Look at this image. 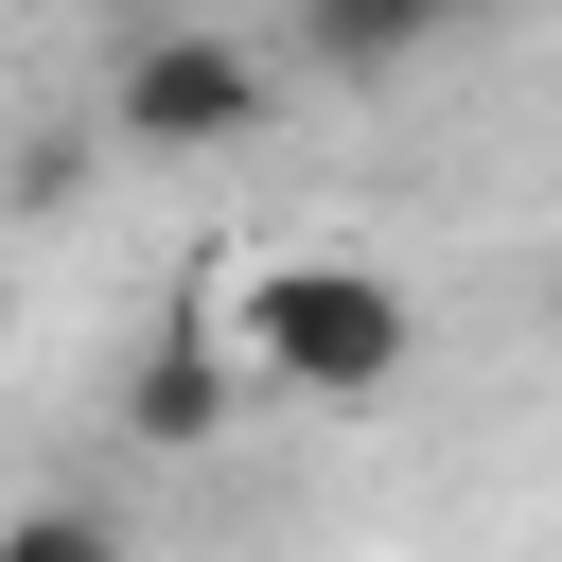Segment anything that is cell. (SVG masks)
<instances>
[{"label": "cell", "mask_w": 562, "mask_h": 562, "mask_svg": "<svg viewBox=\"0 0 562 562\" xmlns=\"http://www.w3.org/2000/svg\"><path fill=\"white\" fill-rule=\"evenodd\" d=\"M228 369L263 404H386L422 369V299L351 246H281V263L228 281Z\"/></svg>", "instance_id": "1"}, {"label": "cell", "mask_w": 562, "mask_h": 562, "mask_svg": "<svg viewBox=\"0 0 562 562\" xmlns=\"http://www.w3.org/2000/svg\"><path fill=\"white\" fill-rule=\"evenodd\" d=\"M263 123H281V70L211 18H140L105 70V140H140V158H246Z\"/></svg>", "instance_id": "2"}, {"label": "cell", "mask_w": 562, "mask_h": 562, "mask_svg": "<svg viewBox=\"0 0 562 562\" xmlns=\"http://www.w3.org/2000/svg\"><path fill=\"white\" fill-rule=\"evenodd\" d=\"M228 386H246V369H228V334H158V351L123 369L140 439H176V457H193V439H228Z\"/></svg>", "instance_id": "3"}, {"label": "cell", "mask_w": 562, "mask_h": 562, "mask_svg": "<svg viewBox=\"0 0 562 562\" xmlns=\"http://www.w3.org/2000/svg\"><path fill=\"white\" fill-rule=\"evenodd\" d=\"M0 562H140V527L88 492H35V509H0Z\"/></svg>", "instance_id": "4"}, {"label": "cell", "mask_w": 562, "mask_h": 562, "mask_svg": "<svg viewBox=\"0 0 562 562\" xmlns=\"http://www.w3.org/2000/svg\"><path fill=\"white\" fill-rule=\"evenodd\" d=\"M299 53H316V70H351V88H369V70H422V35H404L386 0H299Z\"/></svg>", "instance_id": "5"}, {"label": "cell", "mask_w": 562, "mask_h": 562, "mask_svg": "<svg viewBox=\"0 0 562 562\" xmlns=\"http://www.w3.org/2000/svg\"><path fill=\"white\" fill-rule=\"evenodd\" d=\"M386 18H404V35H422V53H439V35H457V18H474V0H386Z\"/></svg>", "instance_id": "6"}]
</instances>
